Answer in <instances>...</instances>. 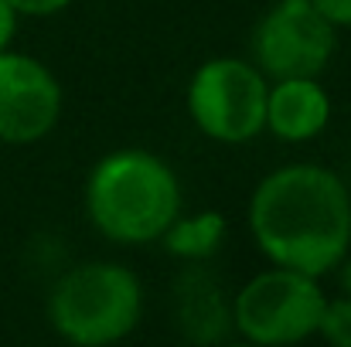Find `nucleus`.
Wrapping results in <instances>:
<instances>
[{
	"label": "nucleus",
	"instance_id": "nucleus-7",
	"mask_svg": "<svg viewBox=\"0 0 351 347\" xmlns=\"http://www.w3.org/2000/svg\"><path fill=\"white\" fill-rule=\"evenodd\" d=\"M62 106V82L41 58L14 48L0 51V143H41L58 126Z\"/></svg>",
	"mask_w": 351,
	"mask_h": 347
},
{
	"label": "nucleus",
	"instance_id": "nucleus-15",
	"mask_svg": "<svg viewBox=\"0 0 351 347\" xmlns=\"http://www.w3.org/2000/svg\"><path fill=\"white\" fill-rule=\"evenodd\" d=\"M338 266H341V272H338V283H341V293H345V296H351V259H348V255H345V259H341Z\"/></svg>",
	"mask_w": 351,
	"mask_h": 347
},
{
	"label": "nucleus",
	"instance_id": "nucleus-10",
	"mask_svg": "<svg viewBox=\"0 0 351 347\" xmlns=\"http://www.w3.org/2000/svg\"><path fill=\"white\" fill-rule=\"evenodd\" d=\"M226 235H229V218L212 208V211H198V215H188V218L178 215L171 222V229L160 235V242L174 259L205 262L222 248Z\"/></svg>",
	"mask_w": 351,
	"mask_h": 347
},
{
	"label": "nucleus",
	"instance_id": "nucleus-2",
	"mask_svg": "<svg viewBox=\"0 0 351 347\" xmlns=\"http://www.w3.org/2000/svg\"><path fill=\"white\" fill-rule=\"evenodd\" d=\"M89 225L113 245H150L184 208L181 177L154 150L119 146L103 153L82 191Z\"/></svg>",
	"mask_w": 351,
	"mask_h": 347
},
{
	"label": "nucleus",
	"instance_id": "nucleus-12",
	"mask_svg": "<svg viewBox=\"0 0 351 347\" xmlns=\"http://www.w3.org/2000/svg\"><path fill=\"white\" fill-rule=\"evenodd\" d=\"M17 7L21 17H55L65 7H72L75 0H10Z\"/></svg>",
	"mask_w": 351,
	"mask_h": 347
},
{
	"label": "nucleus",
	"instance_id": "nucleus-13",
	"mask_svg": "<svg viewBox=\"0 0 351 347\" xmlns=\"http://www.w3.org/2000/svg\"><path fill=\"white\" fill-rule=\"evenodd\" d=\"M17 24H21V14L10 0H0V51L14 44L17 38Z\"/></svg>",
	"mask_w": 351,
	"mask_h": 347
},
{
	"label": "nucleus",
	"instance_id": "nucleus-4",
	"mask_svg": "<svg viewBox=\"0 0 351 347\" xmlns=\"http://www.w3.org/2000/svg\"><path fill=\"white\" fill-rule=\"evenodd\" d=\"M324 290L317 276L273 266L239 286L232 300V327L242 341L259 347L300 344L317 334Z\"/></svg>",
	"mask_w": 351,
	"mask_h": 347
},
{
	"label": "nucleus",
	"instance_id": "nucleus-5",
	"mask_svg": "<svg viewBox=\"0 0 351 347\" xmlns=\"http://www.w3.org/2000/svg\"><path fill=\"white\" fill-rule=\"evenodd\" d=\"M266 92L269 79L252 62L219 55L195 68L184 103L202 136L239 146L266 133Z\"/></svg>",
	"mask_w": 351,
	"mask_h": 347
},
{
	"label": "nucleus",
	"instance_id": "nucleus-14",
	"mask_svg": "<svg viewBox=\"0 0 351 347\" xmlns=\"http://www.w3.org/2000/svg\"><path fill=\"white\" fill-rule=\"evenodd\" d=\"M314 7L341 31V27H351V0H314Z\"/></svg>",
	"mask_w": 351,
	"mask_h": 347
},
{
	"label": "nucleus",
	"instance_id": "nucleus-1",
	"mask_svg": "<svg viewBox=\"0 0 351 347\" xmlns=\"http://www.w3.org/2000/svg\"><path fill=\"white\" fill-rule=\"evenodd\" d=\"M245 222L273 266L321 279L351 248V191L331 167L287 164L252 188Z\"/></svg>",
	"mask_w": 351,
	"mask_h": 347
},
{
	"label": "nucleus",
	"instance_id": "nucleus-9",
	"mask_svg": "<svg viewBox=\"0 0 351 347\" xmlns=\"http://www.w3.org/2000/svg\"><path fill=\"white\" fill-rule=\"evenodd\" d=\"M178 324L191 341H219L232 327V307H226L219 283L202 266L178 276Z\"/></svg>",
	"mask_w": 351,
	"mask_h": 347
},
{
	"label": "nucleus",
	"instance_id": "nucleus-11",
	"mask_svg": "<svg viewBox=\"0 0 351 347\" xmlns=\"http://www.w3.org/2000/svg\"><path fill=\"white\" fill-rule=\"evenodd\" d=\"M317 337H324L335 347H351V296H328L317 324Z\"/></svg>",
	"mask_w": 351,
	"mask_h": 347
},
{
	"label": "nucleus",
	"instance_id": "nucleus-8",
	"mask_svg": "<svg viewBox=\"0 0 351 347\" xmlns=\"http://www.w3.org/2000/svg\"><path fill=\"white\" fill-rule=\"evenodd\" d=\"M331 96L317 75L273 79L266 92V133L283 143H311L331 123Z\"/></svg>",
	"mask_w": 351,
	"mask_h": 347
},
{
	"label": "nucleus",
	"instance_id": "nucleus-3",
	"mask_svg": "<svg viewBox=\"0 0 351 347\" xmlns=\"http://www.w3.org/2000/svg\"><path fill=\"white\" fill-rule=\"evenodd\" d=\"M143 320V283L123 262H79L48 293L51 331L75 347L126 341Z\"/></svg>",
	"mask_w": 351,
	"mask_h": 347
},
{
	"label": "nucleus",
	"instance_id": "nucleus-6",
	"mask_svg": "<svg viewBox=\"0 0 351 347\" xmlns=\"http://www.w3.org/2000/svg\"><path fill=\"white\" fill-rule=\"evenodd\" d=\"M252 65L273 79L324 75L338 48V27L314 0H276L252 27Z\"/></svg>",
	"mask_w": 351,
	"mask_h": 347
}]
</instances>
